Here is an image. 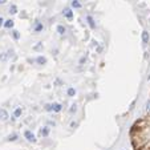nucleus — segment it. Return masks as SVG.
<instances>
[{"mask_svg":"<svg viewBox=\"0 0 150 150\" xmlns=\"http://www.w3.org/2000/svg\"><path fill=\"white\" fill-rule=\"evenodd\" d=\"M129 136L134 150H150V98L146 104V113L133 124Z\"/></svg>","mask_w":150,"mask_h":150,"instance_id":"1","label":"nucleus"},{"mask_svg":"<svg viewBox=\"0 0 150 150\" xmlns=\"http://www.w3.org/2000/svg\"><path fill=\"white\" fill-rule=\"evenodd\" d=\"M24 136H25V137H27V139H28V141H31V142H35V141H36L35 136H33V134L31 133L29 130H27L25 133H24Z\"/></svg>","mask_w":150,"mask_h":150,"instance_id":"2","label":"nucleus"},{"mask_svg":"<svg viewBox=\"0 0 150 150\" xmlns=\"http://www.w3.org/2000/svg\"><path fill=\"white\" fill-rule=\"evenodd\" d=\"M142 43L145 45L149 44V33L146 32V31H143V32H142Z\"/></svg>","mask_w":150,"mask_h":150,"instance_id":"3","label":"nucleus"},{"mask_svg":"<svg viewBox=\"0 0 150 150\" xmlns=\"http://www.w3.org/2000/svg\"><path fill=\"white\" fill-rule=\"evenodd\" d=\"M7 118H8V113L5 112L4 109H1V110H0V120H1V121H5Z\"/></svg>","mask_w":150,"mask_h":150,"instance_id":"4","label":"nucleus"},{"mask_svg":"<svg viewBox=\"0 0 150 150\" xmlns=\"http://www.w3.org/2000/svg\"><path fill=\"white\" fill-rule=\"evenodd\" d=\"M64 16H65L66 17V19H72V17H73V13H72V11H70L69 10V8H68V10H65V11H64Z\"/></svg>","mask_w":150,"mask_h":150,"instance_id":"5","label":"nucleus"},{"mask_svg":"<svg viewBox=\"0 0 150 150\" xmlns=\"http://www.w3.org/2000/svg\"><path fill=\"white\" fill-rule=\"evenodd\" d=\"M4 27L5 28H12L13 27V20H5V23H4Z\"/></svg>","mask_w":150,"mask_h":150,"instance_id":"6","label":"nucleus"},{"mask_svg":"<svg viewBox=\"0 0 150 150\" xmlns=\"http://www.w3.org/2000/svg\"><path fill=\"white\" fill-rule=\"evenodd\" d=\"M86 20H88V23H89V25H90V28H94V21L93 19H92V16H86Z\"/></svg>","mask_w":150,"mask_h":150,"instance_id":"7","label":"nucleus"},{"mask_svg":"<svg viewBox=\"0 0 150 150\" xmlns=\"http://www.w3.org/2000/svg\"><path fill=\"white\" fill-rule=\"evenodd\" d=\"M20 114H21V108H17L16 110H15V113H13V117H15V118H17Z\"/></svg>","mask_w":150,"mask_h":150,"instance_id":"8","label":"nucleus"},{"mask_svg":"<svg viewBox=\"0 0 150 150\" xmlns=\"http://www.w3.org/2000/svg\"><path fill=\"white\" fill-rule=\"evenodd\" d=\"M53 110H54V112H60V110H61V105H60V104H54V105H53Z\"/></svg>","mask_w":150,"mask_h":150,"instance_id":"9","label":"nucleus"},{"mask_svg":"<svg viewBox=\"0 0 150 150\" xmlns=\"http://www.w3.org/2000/svg\"><path fill=\"white\" fill-rule=\"evenodd\" d=\"M57 31H59L60 35H64V32H65V28H64L63 25H59V27H57Z\"/></svg>","mask_w":150,"mask_h":150,"instance_id":"10","label":"nucleus"},{"mask_svg":"<svg viewBox=\"0 0 150 150\" xmlns=\"http://www.w3.org/2000/svg\"><path fill=\"white\" fill-rule=\"evenodd\" d=\"M36 61H37L39 64H45V63H47L45 57H37V60H36Z\"/></svg>","mask_w":150,"mask_h":150,"instance_id":"11","label":"nucleus"},{"mask_svg":"<svg viewBox=\"0 0 150 150\" xmlns=\"http://www.w3.org/2000/svg\"><path fill=\"white\" fill-rule=\"evenodd\" d=\"M72 5H73L75 8H80V7H81V4L77 1V0H73V1H72Z\"/></svg>","mask_w":150,"mask_h":150,"instance_id":"12","label":"nucleus"},{"mask_svg":"<svg viewBox=\"0 0 150 150\" xmlns=\"http://www.w3.org/2000/svg\"><path fill=\"white\" fill-rule=\"evenodd\" d=\"M12 35H13V39H19L20 37V33H19V31H13V32H12Z\"/></svg>","mask_w":150,"mask_h":150,"instance_id":"13","label":"nucleus"},{"mask_svg":"<svg viewBox=\"0 0 150 150\" xmlns=\"http://www.w3.org/2000/svg\"><path fill=\"white\" fill-rule=\"evenodd\" d=\"M75 93H76V90L73 88H69L68 89V96H75Z\"/></svg>","mask_w":150,"mask_h":150,"instance_id":"14","label":"nucleus"},{"mask_svg":"<svg viewBox=\"0 0 150 150\" xmlns=\"http://www.w3.org/2000/svg\"><path fill=\"white\" fill-rule=\"evenodd\" d=\"M17 10V8H16V5H11V8H10V12H11V13H16V11Z\"/></svg>","mask_w":150,"mask_h":150,"instance_id":"15","label":"nucleus"},{"mask_svg":"<svg viewBox=\"0 0 150 150\" xmlns=\"http://www.w3.org/2000/svg\"><path fill=\"white\" fill-rule=\"evenodd\" d=\"M7 57H8L7 53H1V54H0V60H1V61H5V60H7Z\"/></svg>","mask_w":150,"mask_h":150,"instance_id":"16","label":"nucleus"},{"mask_svg":"<svg viewBox=\"0 0 150 150\" xmlns=\"http://www.w3.org/2000/svg\"><path fill=\"white\" fill-rule=\"evenodd\" d=\"M40 29H43V25L40 23H37V24H36V27H35V31L37 32V31H40Z\"/></svg>","mask_w":150,"mask_h":150,"instance_id":"17","label":"nucleus"},{"mask_svg":"<svg viewBox=\"0 0 150 150\" xmlns=\"http://www.w3.org/2000/svg\"><path fill=\"white\" fill-rule=\"evenodd\" d=\"M48 133H49V130H48L47 128H45L44 130H41V136H44V137H45V136H48Z\"/></svg>","mask_w":150,"mask_h":150,"instance_id":"18","label":"nucleus"},{"mask_svg":"<svg viewBox=\"0 0 150 150\" xmlns=\"http://www.w3.org/2000/svg\"><path fill=\"white\" fill-rule=\"evenodd\" d=\"M16 137H17L16 134H13V136H12V137H10V139H11V141H15V139H16Z\"/></svg>","mask_w":150,"mask_h":150,"instance_id":"19","label":"nucleus"},{"mask_svg":"<svg viewBox=\"0 0 150 150\" xmlns=\"http://www.w3.org/2000/svg\"><path fill=\"white\" fill-rule=\"evenodd\" d=\"M3 24H4V19H3V17H0V27H1Z\"/></svg>","mask_w":150,"mask_h":150,"instance_id":"20","label":"nucleus"},{"mask_svg":"<svg viewBox=\"0 0 150 150\" xmlns=\"http://www.w3.org/2000/svg\"><path fill=\"white\" fill-rule=\"evenodd\" d=\"M5 1H7V0H0V4H4Z\"/></svg>","mask_w":150,"mask_h":150,"instance_id":"21","label":"nucleus"}]
</instances>
